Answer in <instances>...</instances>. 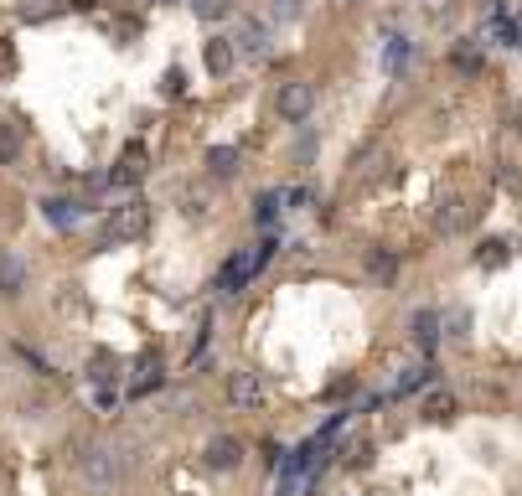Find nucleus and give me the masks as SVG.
Masks as SVG:
<instances>
[{"label": "nucleus", "mask_w": 522, "mask_h": 496, "mask_svg": "<svg viewBox=\"0 0 522 496\" xmlns=\"http://www.w3.org/2000/svg\"><path fill=\"white\" fill-rule=\"evenodd\" d=\"M228 403H233V409H259V403H264L259 372H228Z\"/></svg>", "instance_id": "obj_6"}, {"label": "nucleus", "mask_w": 522, "mask_h": 496, "mask_svg": "<svg viewBox=\"0 0 522 496\" xmlns=\"http://www.w3.org/2000/svg\"><path fill=\"white\" fill-rule=\"evenodd\" d=\"M26 290V264L16 254H0V295H21Z\"/></svg>", "instance_id": "obj_12"}, {"label": "nucleus", "mask_w": 522, "mask_h": 496, "mask_svg": "<svg viewBox=\"0 0 522 496\" xmlns=\"http://www.w3.org/2000/svg\"><path fill=\"white\" fill-rule=\"evenodd\" d=\"M409 336H414V347L429 357L440 347V310H414V321H409Z\"/></svg>", "instance_id": "obj_8"}, {"label": "nucleus", "mask_w": 522, "mask_h": 496, "mask_svg": "<svg viewBox=\"0 0 522 496\" xmlns=\"http://www.w3.org/2000/svg\"><path fill=\"white\" fill-rule=\"evenodd\" d=\"M419 409H424V419H435V424H450V419H455V393H450V388H429Z\"/></svg>", "instance_id": "obj_11"}, {"label": "nucleus", "mask_w": 522, "mask_h": 496, "mask_svg": "<svg viewBox=\"0 0 522 496\" xmlns=\"http://www.w3.org/2000/svg\"><path fill=\"white\" fill-rule=\"evenodd\" d=\"M367 269H373L378 279H393V274H398V264H393V254H383V248H373V254H367Z\"/></svg>", "instance_id": "obj_19"}, {"label": "nucleus", "mask_w": 522, "mask_h": 496, "mask_svg": "<svg viewBox=\"0 0 522 496\" xmlns=\"http://www.w3.org/2000/svg\"><path fill=\"white\" fill-rule=\"evenodd\" d=\"M16 155H21V135H16V124L0 119V166H11Z\"/></svg>", "instance_id": "obj_16"}, {"label": "nucleus", "mask_w": 522, "mask_h": 496, "mask_svg": "<svg viewBox=\"0 0 522 496\" xmlns=\"http://www.w3.org/2000/svg\"><path fill=\"white\" fill-rule=\"evenodd\" d=\"M207 465H212V471H238V465H243V440H233V434L207 440Z\"/></svg>", "instance_id": "obj_7"}, {"label": "nucleus", "mask_w": 522, "mask_h": 496, "mask_svg": "<svg viewBox=\"0 0 522 496\" xmlns=\"http://www.w3.org/2000/svg\"><path fill=\"white\" fill-rule=\"evenodd\" d=\"M491 37H497L502 47H522V31H517V21H497V26H491Z\"/></svg>", "instance_id": "obj_21"}, {"label": "nucleus", "mask_w": 522, "mask_h": 496, "mask_svg": "<svg viewBox=\"0 0 522 496\" xmlns=\"http://www.w3.org/2000/svg\"><path fill=\"white\" fill-rule=\"evenodd\" d=\"M181 88H187V78H181V68H171V73L161 78V93H166V99H176Z\"/></svg>", "instance_id": "obj_23"}, {"label": "nucleus", "mask_w": 522, "mask_h": 496, "mask_svg": "<svg viewBox=\"0 0 522 496\" xmlns=\"http://www.w3.org/2000/svg\"><path fill=\"white\" fill-rule=\"evenodd\" d=\"M311 104H316V88L311 83H280V93H274V109H280V119H290V124H300L305 114H311Z\"/></svg>", "instance_id": "obj_4"}, {"label": "nucleus", "mask_w": 522, "mask_h": 496, "mask_svg": "<svg viewBox=\"0 0 522 496\" xmlns=\"http://www.w3.org/2000/svg\"><path fill=\"white\" fill-rule=\"evenodd\" d=\"M145 171H150L145 145H125V155H119L114 171H109V186H140V181H145Z\"/></svg>", "instance_id": "obj_5"}, {"label": "nucleus", "mask_w": 522, "mask_h": 496, "mask_svg": "<svg viewBox=\"0 0 522 496\" xmlns=\"http://www.w3.org/2000/svg\"><path fill=\"white\" fill-rule=\"evenodd\" d=\"M145 228H150V207L135 197V202H119V207L109 212L104 238H109V243H130V238H140Z\"/></svg>", "instance_id": "obj_3"}, {"label": "nucleus", "mask_w": 522, "mask_h": 496, "mask_svg": "<svg viewBox=\"0 0 522 496\" xmlns=\"http://www.w3.org/2000/svg\"><path fill=\"white\" fill-rule=\"evenodd\" d=\"M207 171L218 176V181L238 176V150H233V145H212V150H207Z\"/></svg>", "instance_id": "obj_13"}, {"label": "nucleus", "mask_w": 522, "mask_h": 496, "mask_svg": "<svg viewBox=\"0 0 522 496\" xmlns=\"http://www.w3.org/2000/svg\"><path fill=\"white\" fill-rule=\"evenodd\" d=\"M42 207H47V223H57V228L78 223V202H68V197H47Z\"/></svg>", "instance_id": "obj_14"}, {"label": "nucleus", "mask_w": 522, "mask_h": 496, "mask_svg": "<svg viewBox=\"0 0 522 496\" xmlns=\"http://www.w3.org/2000/svg\"><path fill=\"white\" fill-rule=\"evenodd\" d=\"M435 228H440V233H455V228H460V202H450V197L440 202V212H435Z\"/></svg>", "instance_id": "obj_17"}, {"label": "nucleus", "mask_w": 522, "mask_h": 496, "mask_svg": "<svg viewBox=\"0 0 522 496\" xmlns=\"http://www.w3.org/2000/svg\"><path fill=\"white\" fill-rule=\"evenodd\" d=\"M150 6H166V0H150Z\"/></svg>", "instance_id": "obj_27"}, {"label": "nucleus", "mask_w": 522, "mask_h": 496, "mask_svg": "<svg viewBox=\"0 0 522 496\" xmlns=\"http://www.w3.org/2000/svg\"><path fill=\"white\" fill-rule=\"evenodd\" d=\"M68 6H78V11H88V6H94V0H68Z\"/></svg>", "instance_id": "obj_26"}, {"label": "nucleus", "mask_w": 522, "mask_h": 496, "mask_svg": "<svg viewBox=\"0 0 522 496\" xmlns=\"http://www.w3.org/2000/svg\"><path fill=\"white\" fill-rule=\"evenodd\" d=\"M274 259V238H259V248H243V254H233L228 264H223V274H218V290L223 295H238L243 285H249V279L264 269Z\"/></svg>", "instance_id": "obj_2"}, {"label": "nucleus", "mask_w": 522, "mask_h": 496, "mask_svg": "<svg viewBox=\"0 0 522 496\" xmlns=\"http://www.w3.org/2000/svg\"><path fill=\"white\" fill-rule=\"evenodd\" d=\"M11 68H16V47H11V42H0V78H6Z\"/></svg>", "instance_id": "obj_25"}, {"label": "nucleus", "mask_w": 522, "mask_h": 496, "mask_svg": "<svg viewBox=\"0 0 522 496\" xmlns=\"http://www.w3.org/2000/svg\"><path fill=\"white\" fill-rule=\"evenodd\" d=\"M502 259H507V243H497V238H491V243H481V264H486V269H497Z\"/></svg>", "instance_id": "obj_22"}, {"label": "nucleus", "mask_w": 522, "mask_h": 496, "mask_svg": "<svg viewBox=\"0 0 522 496\" xmlns=\"http://www.w3.org/2000/svg\"><path fill=\"white\" fill-rule=\"evenodd\" d=\"M280 192H264V197H254V223L259 228H274V217H280Z\"/></svg>", "instance_id": "obj_15"}, {"label": "nucleus", "mask_w": 522, "mask_h": 496, "mask_svg": "<svg viewBox=\"0 0 522 496\" xmlns=\"http://www.w3.org/2000/svg\"><path fill=\"white\" fill-rule=\"evenodd\" d=\"M233 47H238L243 57H264V52H269V31H264L259 21H243L238 37H233Z\"/></svg>", "instance_id": "obj_10"}, {"label": "nucleus", "mask_w": 522, "mask_h": 496, "mask_svg": "<svg viewBox=\"0 0 522 496\" xmlns=\"http://www.w3.org/2000/svg\"><path fill=\"white\" fill-rule=\"evenodd\" d=\"M228 6H233V0H192V11H197L202 21H223Z\"/></svg>", "instance_id": "obj_18"}, {"label": "nucleus", "mask_w": 522, "mask_h": 496, "mask_svg": "<svg viewBox=\"0 0 522 496\" xmlns=\"http://www.w3.org/2000/svg\"><path fill=\"white\" fill-rule=\"evenodd\" d=\"M78 476L94 486V491H119V481H125V455H119L114 445H83L78 455Z\"/></svg>", "instance_id": "obj_1"}, {"label": "nucleus", "mask_w": 522, "mask_h": 496, "mask_svg": "<svg viewBox=\"0 0 522 496\" xmlns=\"http://www.w3.org/2000/svg\"><path fill=\"white\" fill-rule=\"evenodd\" d=\"M202 62H207V73H212V78H228V73H233V62H238L233 37H212V42L202 47Z\"/></svg>", "instance_id": "obj_9"}, {"label": "nucleus", "mask_w": 522, "mask_h": 496, "mask_svg": "<svg viewBox=\"0 0 522 496\" xmlns=\"http://www.w3.org/2000/svg\"><path fill=\"white\" fill-rule=\"evenodd\" d=\"M450 62H455L460 73H481V52H476V47H455V57H450Z\"/></svg>", "instance_id": "obj_20"}, {"label": "nucleus", "mask_w": 522, "mask_h": 496, "mask_svg": "<svg viewBox=\"0 0 522 496\" xmlns=\"http://www.w3.org/2000/svg\"><path fill=\"white\" fill-rule=\"evenodd\" d=\"M274 16H280V21H295V16H300V0H274Z\"/></svg>", "instance_id": "obj_24"}]
</instances>
